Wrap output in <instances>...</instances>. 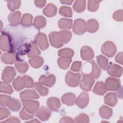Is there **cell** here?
<instances>
[{
  "instance_id": "13",
  "label": "cell",
  "mask_w": 123,
  "mask_h": 123,
  "mask_svg": "<svg viewBox=\"0 0 123 123\" xmlns=\"http://www.w3.org/2000/svg\"><path fill=\"white\" fill-rule=\"evenodd\" d=\"M107 70V73L112 77H120L123 72V68L119 65L113 64L109 66Z\"/></svg>"
},
{
  "instance_id": "39",
  "label": "cell",
  "mask_w": 123,
  "mask_h": 123,
  "mask_svg": "<svg viewBox=\"0 0 123 123\" xmlns=\"http://www.w3.org/2000/svg\"><path fill=\"white\" fill-rule=\"evenodd\" d=\"M34 87L42 96H45L48 94L49 89L47 88L42 86V85L40 83L36 82L35 83H34Z\"/></svg>"
},
{
  "instance_id": "36",
  "label": "cell",
  "mask_w": 123,
  "mask_h": 123,
  "mask_svg": "<svg viewBox=\"0 0 123 123\" xmlns=\"http://www.w3.org/2000/svg\"><path fill=\"white\" fill-rule=\"evenodd\" d=\"M74 11L77 12H81L85 10L86 1L85 0H76L73 6Z\"/></svg>"
},
{
  "instance_id": "1",
  "label": "cell",
  "mask_w": 123,
  "mask_h": 123,
  "mask_svg": "<svg viewBox=\"0 0 123 123\" xmlns=\"http://www.w3.org/2000/svg\"><path fill=\"white\" fill-rule=\"evenodd\" d=\"M13 43L9 34L3 32L0 36V49L3 51L12 52L13 51Z\"/></svg>"
},
{
  "instance_id": "56",
  "label": "cell",
  "mask_w": 123,
  "mask_h": 123,
  "mask_svg": "<svg viewBox=\"0 0 123 123\" xmlns=\"http://www.w3.org/2000/svg\"><path fill=\"white\" fill-rule=\"evenodd\" d=\"M73 1H69V0H61V2L63 4H66L68 5H71Z\"/></svg>"
},
{
  "instance_id": "45",
  "label": "cell",
  "mask_w": 123,
  "mask_h": 123,
  "mask_svg": "<svg viewBox=\"0 0 123 123\" xmlns=\"http://www.w3.org/2000/svg\"><path fill=\"white\" fill-rule=\"evenodd\" d=\"M99 1H88V10L91 12H95L98 8Z\"/></svg>"
},
{
  "instance_id": "57",
  "label": "cell",
  "mask_w": 123,
  "mask_h": 123,
  "mask_svg": "<svg viewBox=\"0 0 123 123\" xmlns=\"http://www.w3.org/2000/svg\"><path fill=\"white\" fill-rule=\"evenodd\" d=\"M26 122H29V123H38V122H40L39 121L37 120V119H35L32 121H28Z\"/></svg>"
},
{
  "instance_id": "37",
  "label": "cell",
  "mask_w": 123,
  "mask_h": 123,
  "mask_svg": "<svg viewBox=\"0 0 123 123\" xmlns=\"http://www.w3.org/2000/svg\"><path fill=\"white\" fill-rule=\"evenodd\" d=\"M72 62L71 59L60 58L58 59V63L60 67L63 69H67Z\"/></svg>"
},
{
  "instance_id": "34",
  "label": "cell",
  "mask_w": 123,
  "mask_h": 123,
  "mask_svg": "<svg viewBox=\"0 0 123 123\" xmlns=\"http://www.w3.org/2000/svg\"><path fill=\"white\" fill-rule=\"evenodd\" d=\"M46 25V20L42 16H36L34 21V25L37 28H43Z\"/></svg>"
},
{
  "instance_id": "2",
  "label": "cell",
  "mask_w": 123,
  "mask_h": 123,
  "mask_svg": "<svg viewBox=\"0 0 123 123\" xmlns=\"http://www.w3.org/2000/svg\"><path fill=\"white\" fill-rule=\"evenodd\" d=\"M82 76L80 85L81 88L86 91H90L95 82L94 77L90 74H86L83 73H82Z\"/></svg>"
},
{
  "instance_id": "46",
  "label": "cell",
  "mask_w": 123,
  "mask_h": 123,
  "mask_svg": "<svg viewBox=\"0 0 123 123\" xmlns=\"http://www.w3.org/2000/svg\"><path fill=\"white\" fill-rule=\"evenodd\" d=\"M19 116L22 119L25 120L33 118L34 117V114L33 113H30L28 112L24 108H23L20 111Z\"/></svg>"
},
{
  "instance_id": "42",
  "label": "cell",
  "mask_w": 123,
  "mask_h": 123,
  "mask_svg": "<svg viewBox=\"0 0 123 123\" xmlns=\"http://www.w3.org/2000/svg\"><path fill=\"white\" fill-rule=\"evenodd\" d=\"M59 13L62 16L71 17L72 16V10L70 7L66 6L61 7L59 10Z\"/></svg>"
},
{
  "instance_id": "55",
  "label": "cell",
  "mask_w": 123,
  "mask_h": 123,
  "mask_svg": "<svg viewBox=\"0 0 123 123\" xmlns=\"http://www.w3.org/2000/svg\"><path fill=\"white\" fill-rule=\"evenodd\" d=\"M46 1L44 0H36L35 1V5L39 8L42 7L46 3Z\"/></svg>"
},
{
  "instance_id": "8",
  "label": "cell",
  "mask_w": 123,
  "mask_h": 123,
  "mask_svg": "<svg viewBox=\"0 0 123 123\" xmlns=\"http://www.w3.org/2000/svg\"><path fill=\"white\" fill-rule=\"evenodd\" d=\"M120 80L114 78L108 77L105 81V86L107 90L115 91L119 89L120 86Z\"/></svg>"
},
{
  "instance_id": "5",
  "label": "cell",
  "mask_w": 123,
  "mask_h": 123,
  "mask_svg": "<svg viewBox=\"0 0 123 123\" xmlns=\"http://www.w3.org/2000/svg\"><path fill=\"white\" fill-rule=\"evenodd\" d=\"M16 74L14 68L11 66H6L3 70L1 78L6 83L11 82Z\"/></svg>"
},
{
  "instance_id": "24",
  "label": "cell",
  "mask_w": 123,
  "mask_h": 123,
  "mask_svg": "<svg viewBox=\"0 0 123 123\" xmlns=\"http://www.w3.org/2000/svg\"><path fill=\"white\" fill-rule=\"evenodd\" d=\"M99 113L102 118L108 119L112 116V110L107 106L103 105L99 109Z\"/></svg>"
},
{
  "instance_id": "9",
  "label": "cell",
  "mask_w": 123,
  "mask_h": 123,
  "mask_svg": "<svg viewBox=\"0 0 123 123\" xmlns=\"http://www.w3.org/2000/svg\"><path fill=\"white\" fill-rule=\"evenodd\" d=\"M49 38L51 45L56 48H60L63 46L59 32H52L49 34Z\"/></svg>"
},
{
  "instance_id": "28",
  "label": "cell",
  "mask_w": 123,
  "mask_h": 123,
  "mask_svg": "<svg viewBox=\"0 0 123 123\" xmlns=\"http://www.w3.org/2000/svg\"><path fill=\"white\" fill-rule=\"evenodd\" d=\"M21 15V13L19 11L13 12L9 14L8 16V21L12 25H16L19 22Z\"/></svg>"
},
{
  "instance_id": "38",
  "label": "cell",
  "mask_w": 123,
  "mask_h": 123,
  "mask_svg": "<svg viewBox=\"0 0 123 123\" xmlns=\"http://www.w3.org/2000/svg\"><path fill=\"white\" fill-rule=\"evenodd\" d=\"M59 32L63 43H68L72 37V33L67 30H62Z\"/></svg>"
},
{
  "instance_id": "23",
  "label": "cell",
  "mask_w": 123,
  "mask_h": 123,
  "mask_svg": "<svg viewBox=\"0 0 123 123\" xmlns=\"http://www.w3.org/2000/svg\"><path fill=\"white\" fill-rule=\"evenodd\" d=\"M104 102L107 105L114 107L117 102L116 96L115 93H109L104 97Z\"/></svg>"
},
{
  "instance_id": "48",
  "label": "cell",
  "mask_w": 123,
  "mask_h": 123,
  "mask_svg": "<svg viewBox=\"0 0 123 123\" xmlns=\"http://www.w3.org/2000/svg\"><path fill=\"white\" fill-rule=\"evenodd\" d=\"M25 85V87L26 88H31L34 86V83L32 78L29 76L25 75L23 76Z\"/></svg>"
},
{
  "instance_id": "47",
  "label": "cell",
  "mask_w": 123,
  "mask_h": 123,
  "mask_svg": "<svg viewBox=\"0 0 123 123\" xmlns=\"http://www.w3.org/2000/svg\"><path fill=\"white\" fill-rule=\"evenodd\" d=\"M11 112L8 109L5 107H0V120H3L10 115Z\"/></svg>"
},
{
  "instance_id": "32",
  "label": "cell",
  "mask_w": 123,
  "mask_h": 123,
  "mask_svg": "<svg viewBox=\"0 0 123 123\" xmlns=\"http://www.w3.org/2000/svg\"><path fill=\"white\" fill-rule=\"evenodd\" d=\"M73 50L69 48H64L60 49L58 51L59 56L62 58L71 59L74 55Z\"/></svg>"
},
{
  "instance_id": "21",
  "label": "cell",
  "mask_w": 123,
  "mask_h": 123,
  "mask_svg": "<svg viewBox=\"0 0 123 123\" xmlns=\"http://www.w3.org/2000/svg\"><path fill=\"white\" fill-rule=\"evenodd\" d=\"M75 99L76 98L75 95L72 93H66L62 98V103L68 106L73 105Z\"/></svg>"
},
{
  "instance_id": "4",
  "label": "cell",
  "mask_w": 123,
  "mask_h": 123,
  "mask_svg": "<svg viewBox=\"0 0 123 123\" xmlns=\"http://www.w3.org/2000/svg\"><path fill=\"white\" fill-rule=\"evenodd\" d=\"M21 101L23 103L24 108L30 113L36 112L38 109L39 103L37 101L29 99H22Z\"/></svg>"
},
{
  "instance_id": "11",
  "label": "cell",
  "mask_w": 123,
  "mask_h": 123,
  "mask_svg": "<svg viewBox=\"0 0 123 123\" xmlns=\"http://www.w3.org/2000/svg\"><path fill=\"white\" fill-rule=\"evenodd\" d=\"M36 42L37 43L40 49L44 50L49 47V43L47 36L44 33H39L37 35L35 38Z\"/></svg>"
},
{
  "instance_id": "41",
  "label": "cell",
  "mask_w": 123,
  "mask_h": 123,
  "mask_svg": "<svg viewBox=\"0 0 123 123\" xmlns=\"http://www.w3.org/2000/svg\"><path fill=\"white\" fill-rule=\"evenodd\" d=\"M0 92L11 94L13 92V89L10 85L0 82Z\"/></svg>"
},
{
  "instance_id": "35",
  "label": "cell",
  "mask_w": 123,
  "mask_h": 123,
  "mask_svg": "<svg viewBox=\"0 0 123 123\" xmlns=\"http://www.w3.org/2000/svg\"><path fill=\"white\" fill-rule=\"evenodd\" d=\"M90 63L92 65V71L90 73V74L94 78H98L101 74V70L99 68L98 65L96 64L94 61H90Z\"/></svg>"
},
{
  "instance_id": "12",
  "label": "cell",
  "mask_w": 123,
  "mask_h": 123,
  "mask_svg": "<svg viewBox=\"0 0 123 123\" xmlns=\"http://www.w3.org/2000/svg\"><path fill=\"white\" fill-rule=\"evenodd\" d=\"M51 115V111L49 109H47L44 106H41L38 108L36 111V116L42 121L48 120Z\"/></svg>"
},
{
  "instance_id": "3",
  "label": "cell",
  "mask_w": 123,
  "mask_h": 123,
  "mask_svg": "<svg viewBox=\"0 0 123 123\" xmlns=\"http://www.w3.org/2000/svg\"><path fill=\"white\" fill-rule=\"evenodd\" d=\"M81 75L68 71L65 76V80L68 86L71 87L77 86L80 82Z\"/></svg>"
},
{
  "instance_id": "49",
  "label": "cell",
  "mask_w": 123,
  "mask_h": 123,
  "mask_svg": "<svg viewBox=\"0 0 123 123\" xmlns=\"http://www.w3.org/2000/svg\"><path fill=\"white\" fill-rule=\"evenodd\" d=\"M81 64L82 62H74L71 67V70L74 72H78L80 70Z\"/></svg>"
},
{
  "instance_id": "43",
  "label": "cell",
  "mask_w": 123,
  "mask_h": 123,
  "mask_svg": "<svg viewBox=\"0 0 123 123\" xmlns=\"http://www.w3.org/2000/svg\"><path fill=\"white\" fill-rule=\"evenodd\" d=\"M20 0H9L7 2V6L9 9L13 12L20 7Z\"/></svg>"
},
{
  "instance_id": "25",
  "label": "cell",
  "mask_w": 123,
  "mask_h": 123,
  "mask_svg": "<svg viewBox=\"0 0 123 123\" xmlns=\"http://www.w3.org/2000/svg\"><path fill=\"white\" fill-rule=\"evenodd\" d=\"M86 24V30L90 33L96 32L98 28V23L96 20L91 19L87 21Z\"/></svg>"
},
{
  "instance_id": "54",
  "label": "cell",
  "mask_w": 123,
  "mask_h": 123,
  "mask_svg": "<svg viewBox=\"0 0 123 123\" xmlns=\"http://www.w3.org/2000/svg\"><path fill=\"white\" fill-rule=\"evenodd\" d=\"M73 122H74V121L72 120V119L69 117H64L62 118L60 121V123H73Z\"/></svg>"
},
{
  "instance_id": "19",
  "label": "cell",
  "mask_w": 123,
  "mask_h": 123,
  "mask_svg": "<svg viewBox=\"0 0 123 123\" xmlns=\"http://www.w3.org/2000/svg\"><path fill=\"white\" fill-rule=\"evenodd\" d=\"M20 95L22 99H38L39 98V95L34 90H25L21 92Z\"/></svg>"
},
{
  "instance_id": "14",
  "label": "cell",
  "mask_w": 123,
  "mask_h": 123,
  "mask_svg": "<svg viewBox=\"0 0 123 123\" xmlns=\"http://www.w3.org/2000/svg\"><path fill=\"white\" fill-rule=\"evenodd\" d=\"M56 81V78L54 74H50L48 76L42 75L39 79V82L41 84L48 87H51L54 85Z\"/></svg>"
},
{
  "instance_id": "33",
  "label": "cell",
  "mask_w": 123,
  "mask_h": 123,
  "mask_svg": "<svg viewBox=\"0 0 123 123\" xmlns=\"http://www.w3.org/2000/svg\"><path fill=\"white\" fill-rule=\"evenodd\" d=\"M40 54V51L39 50L36 43L33 42L31 44V47L29 52L27 53V57L28 58H33Z\"/></svg>"
},
{
  "instance_id": "7",
  "label": "cell",
  "mask_w": 123,
  "mask_h": 123,
  "mask_svg": "<svg viewBox=\"0 0 123 123\" xmlns=\"http://www.w3.org/2000/svg\"><path fill=\"white\" fill-rule=\"evenodd\" d=\"M86 30V24L81 19H78L74 21L73 27V31L74 34L81 35L85 33Z\"/></svg>"
},
{
  "instance_id": "22",
  "label": "cell",
  "mask_w": 123,
  "mask_h": 123,
  "mask_svg": "<svg viewBox=\"0 0 123 123\" xmlns=\"http://www.w3.org/2000/svg\"><path fill=\"white\" fill-rule=\"evenodd\" d=\"M15 67L18 72L20 74H24L28 69V64L24 61L21 60H17L14 63Z\"/></svg>"
},
{
  "instance_id": "51",
  "label": "cell",
  "mask_w": 123,
  "mask_h": 123,
  "mask_svg": "<svg viewBox=\"0 0 123 123\" xmlns=\"http://www.w3.org/2000/svg\"><path fill=\"white\" fill-rule=\"evenodd\" d=\"M122 10H118L115 12L113 15V18L114 20L117 21H122L123 20V14L122 15H119L121 13H122Z\"/></svg>"
},
{
  "instance_id": "26",
  "label": "cell",
  "mask_w": 123,
  "mask_h": 123,
  "mask_svg": "<svg viewBox=\"0 0 123 123\" xmlns=\"http://www.w3.org/2000/svg\"><path fill=\"white\" fill-rule=\"evenodd\" d=\"M57 12V8L55 5L49 3L43 10V13L47 17H52Z\"/></svg>"
},
{
  "instance_id": "18",
  "label": "cell",
  "mask_w": 123,
  "mask_h": 123,
  "mask_svg": "<svg viewBox=\"0 0 123 123\" xmlns=\"http://www.w3.org/2000/svg\"><path fill=\"white\" fill-rule=\"evenodd\" d=\"M18 58L16 56L12 53H3L1 57V60L3 63L5 64H12L15 62Z\"/></svg>"
},
{
  "instance_id": "15",
  "label": "cell",
  "mask_w": 123,
  "mask_h": 123,
  "mask_svg": "<svg viewBox=\"0 0 123 123\" xmlns=\"http://www.w3.org/2000/svg\"><path fill=\"white\" fill-rule=\"evenodd\" d=\"M81 56L84 61H90L94 57V52L88 46H84L81 49Z\"/></svg>"
},
{
  "instance_id": "31",
  "label": "cell",
  "mask_w": 123,
  "mask_h": 123,
  "mask_svg": "<svg viewBox=\"0 0 123 123\" xmlns=\"http://www.w3.org/2000/svg\"><path fill=\"white\" fill-rule=\"evenodd\" d=\"M44 60L41 57H34L29 60V63L34 68H37L40 67L43 63Z\"/></svg>"
},
{
  "instance_id": "10",
  "label": "cell",
  "mask_w": 123,
  "mask_h": 123,
  "mask_svg": "<svg viewBox=\"0 0 123 123\" xmlns=\"http://www.w3.org/2000/svg\"><path fill=\"white\" fill-rule=\"evenodd\" d=\"M75 104L80 108H86L89 102V96L87 93L82 92L80 94L75 101Z\"/></svg>"
},
{
  "instance_id": "27",
  "label": "cell",
  "mask_w": 123,
  "mask_h": 123,
  "mask_svg": "<svg viewBox=\"0 0 123 123\" xmlns=\"http://www.w3.org/2000/svg\"><path fill=\"white\" fill-rule=\"evenodd\" d=\"M13 87L16 91H20L25 87V80L23 77L18 76L17 78L14 79L12 83Z\"/></svg>"
},
{
  "instance_id": "50",
  "label": "cell",
  "mask_w": 123,
  "mask_h": 123,
  "mask_svg": "<svg viewBox=\"0 0 123 123\" xmlns=\"http://www.w3.org/2000/svg\"><path fill=\"white\" fill-rule=\"evenodd\" d=\"M11 97L10 96L4 95H0V104L1 106L5 107L6 105V103L8 99Z\"/></svg>"
},
{
  "instance_id": "40",
  "label": "cell",
  "mask_w": 123,
  "mask_h": 123,
  "mask_svg": "<svg viewBox=\"0 0 123 123\" xmlns=\"http://www.w3.org/2000/svg\"><path fill=\"white\" fill-rule=\"evenodd\" d=\"M33 17L32 15L28 13H25L23 15L21 21V24L25 26H29L31 25Z\"/></svg>"
},
{
  "instance_id": "16",
  "label": "cell",
  "mask_w": 123,
  "mask_h": 123,
  "mask_svg": "<svg viewBox=\"0 0 123 123\" xmlns=\"http://www.w3.org/2000/svg\"><path fill=\"white\" fill-rule=\"evenodd\" d=\"M61 102L59 98L55 97H51L47 100V106L49 109L54 111H57L61 107Z\"/></svg>"
},
{
  "instance_id": "52",
  "label": "cell",
  "mask_w": 123,
  "mask_h": 123,
  "mask_svg": "<svg viewBox=\"0 0 123 123\" xmlns=\"http://www.w3.org/2000/svg\"><path fill=\"white\" fill-rule=\"evenodd\" d=\"M21 121L16 117H11L8 119L2 122L1 123H20Z\"/></svg>"
},
{
  "instance_id": "29",
  "label": "cell",
  "mask_w": 123,
  "mask_h": 123,
  "mask_svg": "<svg viewBox=\"0 0 123 123\" xmlns=\"http://www.w3.org/2000/svg\"><path fill=\"white\" fill-rule=\"evenodd\" d=\"M59 26L60 29H70L73 25V21L71 19L62 18L59 21Z\"/></svg>"
},
{
  "instance_id": "53",
  "label": "cell",
  "mask_w": 123,
  "mask_h": 123,
  "mask_svg": "<svg viewBox=\"0 0 123 123\" xmlns=\"http://www.w3.org/2000/svg\"><path fill=\"white\" fill-rule=\"evenodd\" d=\"M122 57H123V53L122 52H120L116 56L115 60V61L120 63V64H123V60H122Z\"/></svg>"
},
{
  "instance_id": "44",
  "label": "cell",
  "mask_w": 123,
  "mask_h": 123,
  "mask_svg": "<svg viewBox=\"0 0 123 123\" xmlns=\"http://www.w3.org/2000/svg\"><path fill=\"white\" fill-rule=\"evenodd\" d=\"M74 120L75 123H88L89 122V118L87 114L81 113L76 116Z\"/></svg>"
},
{
  "instance_id": "20",
  "label": "cell",
  "mask_w": 123,
  "mask_h": 123,
  "mask_svg": "<svg viewBox=\"0 0 123 123\" xmlns=\"http://www.w3.org/2000/svg\"><path fill=\"white\" fill-rule=\"evenodd\" d=\"M107 91L105 84L102 81H98L97 82L94 87L93 92L95 94L98 95H103Z\"/></svg>"
},
{
  "instance_id": "6",
  "label": "cell",
  "mask_w": 123,
  "mask_h": 123,
  "mask_svg": "<svg viewBox=\"0 0 123 123\" xmlns=\"http://www.w3.org/2000/svg\"><path fill=\"white\" fill-rule=\"evenodd\" d=\"M101 50L102 53L107 56L112 57L116 51V48L112 42L106 41L102 45Z\"/></svg>"
},
{
  "instance_id": "17",
  "label": "cell",
  "mask_w": 123,
  "mask_h": 123,
  "mask_svg": "<svg viewBox=\"0 0 123 123\" xmlns=\"http://www.w3.org/2000/svg\"><path fill=\"white\" fill-rule=\"evenodd\" d=\"M6 106L13 111H18L21 107V104L19 100L17 98H10L8 99Z\"/></svg>"
},
{
  "instance_id": "30",
  "label": "cell",
  "mask_w": 123,
  "mask_h": 123,
  "mask_svg": "<svg viewBox=\"0 0 123 123\" xmlns=\"http://www.w3.org/2000/svg\"><path fill=\"white\" fill-rule=\"evenodd\" d=\"M97 62L99 67L103 70H106L109 67L108 59L102 55H98L97 57Z\"/></svg>"
}]
</instances>
